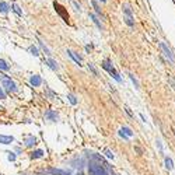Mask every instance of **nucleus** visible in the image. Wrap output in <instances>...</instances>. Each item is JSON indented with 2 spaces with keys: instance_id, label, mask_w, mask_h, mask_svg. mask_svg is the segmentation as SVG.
Instances as JSON below:
<instances>
[{
  "instance_id": "obj_7",
  "label": "nucleus",
  "mask_w": 175,
  "mask_h": 175,
  "mask_svg": "<svg viewBox=\"0 0 175 175\" xmlns=\"http://www.w3.org/2000/svg\"><path fill=\"white\" fill-rule=\"evenodd\" d=\"M29 84L34 87H39L42 84V78L37 76V74H34V76H31V78H29Z\"/></svg>"
},
{
  "instance_id": "obj_6",
  "label": "nucleus",
  "mask_w": 175,
  "mask_h": 175,
  "mask_svg": "<svg viewBox=\"0 0 175 175\" xmlns=\"http://www.w3.org/2000/svg\"><path fill=\"white\" fill-rule=\"evenodd\" d=\"M53 7H55V10L58 11V14H59V16L63 19V21H66V23H69V14L66 13L65 10H63V8H65V7H62V6H60L59 3H56V2L53 3Z\"/></svg>"
},
{
  "instance_id": "obj_23",
  "label": "nucleus",
  "mask_w": 175,
  "mask_h": 175,
  "mask_svg": "<svg viewBox=\"0 0 175 175\" xmlns=\"http://www.w3.org/2000/svg\"><path fill=\"white\" fill-rule=\"evenodd\" d=\"M67 98H69V101H70V104H73V105H76V104H77V99H76V97H74L73 94H69V95H67Z\"/></svg>"
},
{
  "instance_id": "obj_30",
  "label": "nucleus",
  "mask_w": 175,
  "mask_h": 175,
  "mask_svg": "<svg viewBox=\"0 0 175 175\" xmlns=\"http://www.w3.org/2000/svg\"><path fill=\"white\" fill-rule=\"evenodd\" d=\"M99 2H102V3H105V2H107V0H99Z\"/></svg>"
},
{
  "instance_id": "obj_27",
  "label": "nucleus",
  "mask_w": 175,
  "mask_h": 175,
  "mask_svg": "<svg viewBox=\"0 0 175 175\" xmlns=\"http://www.w3.org/2000/svg\"><path fill=\"white\" fill-rule=\"evenodd\" d=\"M8 160H10V161H14V160H16V154H14V153H8Z\"/></svg>"
},
{
  "instance_id": "obj_4",
  "label": "nucleus",
  "mask_w": 175,
  "mask_h": 175,
  "mask_svg": "<svg viewBox=\"0 0 175 175\" xmlns=\"http://www.w3.org/2000/svg\"><path fill=\"white\" fill-rule=\"evenodd\" d=\"M160 48H161V50L164 52V56H165V58L170 60L171 63H175V58H174L172 52H171V49L164 44V42H160Z\"/></svg>"
},
{
  "instance_id": "obj_24",
  "label": "nucleus",
  "mask_w": 175,
  "mask_h": 175,
  "mask_svg": "<svg viewBox=\"0 0 175 175\" xmlns=\"http://www.w3.org/2000/svg\"><path fill=\"white\" fill-rule=\"evenodd\" d=\"M39 42V46H41L42 48V49H44L45 50V52H46V55H50V52H49V49H48V48L46 46H45V45H44V42H42V41H38Z\"/></svg>"
},
{
  "instance_id": "obj_22",
  "label": "nucleus",
  "mask_w": 175,
  "mask_h": 175,
  "mask_svg": "<svg viewBox=\"0 0 175 175\" xmlns=\"http://www.w3.org/2000/svg\"><path fill=\"white\" fill-rule=\"evenodd\" d=\"M11 8H13V10L16 11V13L19 14V16H23V11H21V8H20L17 4H13V6H11Z\"/></svg>"
},
{
  "instance_id": "obj_31",
  "label": "nucleus",
  "mask_w": 175,
  "mask_h": 175,
  "mask_svg": "<svg viewBox=\"0 0 175 175\" xmlns=\"http://www.w3.org/2000/svg\"><path fill=\"white\" fill-rule=\"evenodd\" d=\"M76 175H83V174H81V172H80V174H76Z\"/></svg>"
},
{
  "instance_id": "obj_21",
  "label": "nucleus",
  "mask_w": 175,
  "mask_h": 175,
  "mask_svg": "<svg viewBox=\"0 0 175 175\" xmlns=\"http://www.w3.org/2000/svg\"><path fill=\"white\" fill-rule=\"evenodd\" d=\"M29 52H31V55H34V56H38L39 55V52H38V48L37 46H34V45H32V46H29Z\"/></svg>"
},
{
  "instance_id": "obj_15",
  "label": "nucleus",
  "mask_w": 175,
  "mask_h": 175,
  "mask_svg": "<svg viewBox=\"0 0 175 175\" xmlns=\"http://www.w3.org/2000/svg\"><path fill=\"white\" fill-rule=\"evenodd\" d=\"M46 63H48V65H49V67L52 69V70H59V66H58V63H56L53 59H48V60H46Z\"/></svg>"
},
{
  "instance_id": "obj_25",
  "label": "nucleus",
  "mask_w": 175,
  "mask_h": 175,
  "mask_svg": "<svg viewBox=\"0 0 175 175\" xmlns=\"http://www.w3.org/2000/svg\"><path fill=\"white\" fill-rule=\"evenodd\" d=\"M88 69H90V70L93 72V74H94V76H98V72L95 70V67H94V66L91 65V63H90V65H88Z\"/></svg>"
},
{
  "instance_id": "obj_17",
  "label": "nucleus",
  "mask_w": 175,
  "mask_h": 175,
  "mask_svg": "<svg viewBox=\"0 0 175 175\" xmlns=\"http://www.w3.org/2000/svg\"><path fill=\"white\" fill-rule=\"evenodd\" d=\"M10 69V66H8V63L6 62V60L0 59V70H8Z\"/></svg>"
},
{
  "instance_id": "obj_20",
  "label": "nucleus",
  "mask_w": 175,
  "mask_h": 175,
  "mask_svg": "<svg viewBox=\"0 0 175 175\" xmlns=\"http://www.w3.org/2000/svg\"><path fill=\"white\" fill-rule=\"evenodd\" d=\"M165 167H167L168 170H172V168H174L172 160H171V158H168V157H167V158H165Z\"/></svg>"
},
{
  "instance_id": "obj_8",
  "label": "nucleus",
  "mask_w": 175,
  "mask_h": 175,
  "mask_svg": "<svg viewBox=\"0 0 175 175\" xmlns=\"http://www.w3.org/2000/svg\"><path fill=\"white\" fill-rule=\"evenodd\" d=\"M119 135H120V136H122L123 139H129L130 136H133V132H132L129 128H122V129L119 130Z\"/></svg>"
},
{
  "instance_id": "obj_26",
  "label": "nucleus",
  "mask_w": 175,
  "mask_h": 175,
  "mask_svg": "<svg viewBox=\"0 0 175 175\" xmlns=\"http://www.w3.org/2000/svg\"><path fill=\"white\" fill-rule=\"evenodd\" d=\"M105 156L108 157V158H111V160H114V154H112V151H111V150H105Z\"/></svg>"
},
{
  "instance_id": "obj_5",
  "label": "nucleus",
  "mask_w": 175,
  "mask_h": 175,
  "mask_svg": "<svg viewBox=\"0 0 175 175\" xmlns=\"http://www.w3.org/2000/svg\"><path fill=\"white\" fill-rule=\"evenodd\" d=\"M123 13H125V23L128 24L129 27L133 25V16H132V11H130V7L129 6H125L123 7Z\"/></svg>"
},
{
  "instance_id": "obj_3",
  "label": "nucleus",
  "mask_w": 175,
  "mask_h": 175,
  "mask_svg": "<svg viewBox=\"0 0 175 175\" xmlns=\"http://www.w3.org/2000/svg\"><path fill=\"white\" fill-rule=\"evenodd\" d=\"M2 83H3V87H4V88L7 90L8 93H13V91H16V90H17L16 83H14V81L11 80L10 77H3Z\"/></svg>"
},
{
  "instance_id": "obj_13",
  "label": "nucleus",
  "mask_w": 175,
  "mask_h": 175,
  "mask_svg": "<svg viewBox=\"0 0 175 175\" xmlns=\"http://www.w3.org/2000/svg\"><path fill=\"white\" fill-rule=\"evenodd\" d=\"M8 10H10V6L7 4L6 2H2L0 3V13L2 14H6V13H8Z\"/></svg>"
},
{
  "instance_id": "obj_9",
  "label": "nucleus",
  "mask_w": 175,
  "mask_h": 175,
  "mask_svg": "<svg viewBox=\"0 0 175 175\" xmlns=\"http://www.w3.org/2000/svg\"><path fill=\"white\" fill-rule=\"evenodd\" d=\"M14 141L13 136H6V135H0V143L2 144H10Z\"/></svg>"
},
{
  "instance_id": "obj_28",
  "label": "nucleus",
  "mask_w": 175,
  "mask_h": 175,
  "mask_svg": "<svg viewBox=\"0 0 175 175\" xmlns=\"http://www.w3.org/2000/svg\"><path fill=\"white\" fill-rule=\"evenodd\" d=\"M72 3H73V6H74V7H76V10H78V11L81 10V8H80V4H77L76 2H72Z\"/></svg>"
},
{
  "instance_id": "obj_10",
  "label": "nucleus",
  "mask_w": 175,
  "mask_h": 175,
  "mask_svg": "<svg viewBox=\"0 0 175 175\" xmlns=\"http://www.w3.org/2000/svg\"><path fill=\"white\" fill-rule=\"evenodd\" d=\"M49 174H52V175H70V172H69V171L59 170V168H50Z\"/></svg>"
},
{
  "instance_id": "obj_14",
  "label": "nucleus",
  "mask_w": 175,
  "mask_h": 175,
  "mask_svg": "<svg viewBox=\"0 0 175 175\" xmlns=\"http://www.w3.org/2000/svg\"><path fill=\"white\" fill-rule=\"evenodd\" d=\"M34 144H37V139H35L34 136H29V137L25 140V146H27V147H32Z\"/></svg>"
},
{
  "instance_id": "obj_2",
  "label": "nucleus",
  "mask_w": 175,
  "mask_h": 175,
  "mask_svg": "<svg viewBox=\"0 0 175 175\" xmlns=\"http://www.w3.org/2000/svg\"><path fill=\"white\" fill-rule=\"evenodd\" d=\"M88 172H90V175H108L107 171H105V168L101 167V165H98V164H90Z\"/></svg>"
},
{
  "instance_id": "obj_1",
  "label": "nucleus",
  "mask_w": 175,
  "mask_h": 175,
  "mask_svg": "<svg viewBox=\"0 0 175 175\" xmlns=\"http://www.w3.org/2000/svg\"><path fill=\"white\" fill-rule=\"evenodd\" d=\"M102 67L105 69V70L107 72H109V74H112V77L115 78L116 81H120V77H119V74L116 73V70H115V67H114L112 66V63H111V60H104V62H102Z\"/></svg>"
},
{
  "instance_id": "obj_18",
  "label": "nucleus",
  "mask_w": 175,
  "mask_h": 175,
  "mask_svg": "<svg viewBox=\"0 0 175 175\" xmlns=\"http://www.w3.org/2000/svg\"><path fill=\"white\" fill-rule=\"evenodd\" d=\"M42 156H44V151H42V150H35V151L31 154L32 158H41Z\"/></svg>"
},
{
  "instance_id": "obj_16",
  "label": "nucleus",
  "mask_w": 175,
  "mask_h": 175,
  "mask_svg": "<svg viewBox=\"0 0 175 175\" xmlns=\"http://www.w3.org/2000/svg\"><path fill=\"white\" fill-rule=\"evenodd\" d=\"M90 19H91L93 21H94V24L98 27L99 29H102V25H101V23H99V21H98V19H97V16H95V14H90Z\"/></svg>"
},
{
  "instance_id": "obj_12",
  "label": "nucleus",
  "mask_w": 175,
  "mask_h": 175,
  "mask_svg": "<svg viewBox=\"0 0 175 175\" xmlns=\"http://www.w3.org/2000/svg\"><path fill=\"white\" fill-rule=\"evenodd\" d=\"M67 55L70 56V58L73 59V60H74V62L77 63L78 66H80V63H81V56H78V55H76V53H74L73 50H70V49H67Z\"/></svg>"
},
{
  "instance_id": "obj_11",
  "label": "nucleus",
  "mask_w": 175,
  "mask_h": 175,
  "mask_svg": "<svg viewBox=\"0 0 175 175\" xmlns=\"http://www.w3.org/2000/svg\"><path fill=\"white\" fill-rule=\"evenodd\" d=\"M45 118L49 119V120H52V122H55V120H58V114L53 112L52 109H49V111H46V114H45Z\"/></svg>"
},
{
  "instance_id": "obj_29",
  "label": "nucleus",
  "mask_w": 175,
  "mask_h": 175,
  "mask_svg": "<svg viewBox=\"0 0 175 175\" xmlns=\"http://www.w3.org/2000/svg\"><path fill=\"white\" fill-rule=\"evenodd\" d=\"M0 98H6V94H4V91H3L2 88H0Z\"/></svg>"
},
{
  "instance_id": "obj_19",
  "label": "nucleus",
  "mask_w": 175,
  "mask_h": 175,
  "mask_svg": "<svg viewBox=\"0 0 175 175\" xmlns=\"http://www.w3.org/2000/svg\"><path fill=\"white\" fill-rule=\"evenodd\" d=\"M91 4H93V7L95 8V13L98 14V16H102V13H101V8L98 7V4H97V2L95 0H91Z\"/></svg>"
}]
</instances>
